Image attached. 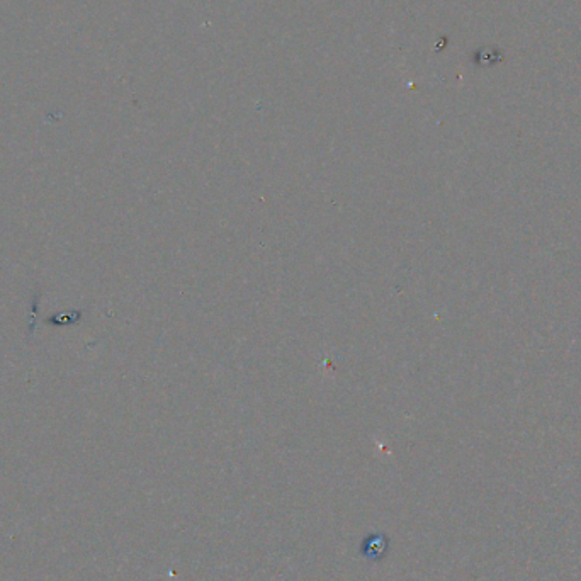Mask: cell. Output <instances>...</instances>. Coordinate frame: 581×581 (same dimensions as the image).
<instances>
[{
	"label": "cell",
	"instance_id": "6da1fadb",
	"mask_svg": "<svg viewBox=\"0 0 581 581\" xmlns=\"http://www.w3.org/2000/svg\"><path fill=\"white\" fill-rule=\"evenodd\" d=\"M388 548H390V541L384 534H374V536H369L364 539L363 548H360V552L367 561H372V563H378V561L383 559L388 554Z\"/></svg>",
	"mask_w": 581,
	"mask_h": 581
}]
</instances>
